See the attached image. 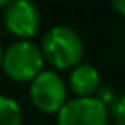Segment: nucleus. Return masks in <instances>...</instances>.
<instances>
[{"mask_svg": "<svg viewBox=\"0 0 125 125\" xmlns=\"http://www.w3.org/2000/svg\"><path fill=\"white\" fill-rule=\"evenodd\" d=\"M94 98H96L101 104H104L106 108H110L111 103H113L115 98H116V93H115V89L110 87V86H99V89H98V93L94 94Z\"/></svg>", "mask_w": 125, "mask_h": 125, "instance_id": "1a4fd4ad", "label": "nucleus"}, {"mask_svg": "<svg viewBox=\"0 0 125 125\" xmlns=\"http://www.w3.org/2000/svg\"><path fill=\"white\" fill-rule=\"evenodd\" d=\"M69 86L57 70H43L29 82L33 106L45 115H57L69 101Z\"/></svg>", "mask_w": 125, "mask_h": 125, "instance_id": "7ed1b4c3", "label": "nucleus"}, {"mask_svg": "<svg viewBox=\"0 0 125 125\" xmlns=\"http://www.w3.org/2000/svg\"><path fill=\"white\" fill-rule=\"evenodd\" d=\"M43 58L57 70L74 69L82 63L84 58V41L77 31L69 26L57 24L45 31L40 43Z\"/></svg>", "mask_w": 125, "mask_h": 125, "instance_id": "f257e3e1", "label": "nucleus"}, {"mask_svg": "<svg viewBox=\"0 0 125 125\" xmlns=\"http://www.w3.org/2000/svg\"><path fill=\"white\" fill-rule=\"evenodd\" d=\"M108 113L111 118V125H125V93L116 94L115 101L108 108Z\"/></svg>", "mask_w": 125, "mask_h": 125, "instance_id": "6e6552de", "label": "nucleus"}, {"mask_svg": "<svg viewBox=\"0 0 125 125\" xmlns=\"http://www.w3.org/2000/svg\"><path fill=\"white\" fill-rule=\"evenodd\" d=\"M45 58L40 45L29 40H17L4 50L2 70L14 82H31L43 72Z\"/></svg>", "mask_w": 125, "mask_h": 125, "instance_id": "f03ea898", "label": "nucleus"}, {"mask_svg": "<svg viewBox=\"0 0 125 125\" xmlns=\"http://www.w3.org/2000/svg\"><path fill=\"white\" fill-rule=\"evenodd\" d=\"M4 28L17 40H31L41 29V10L29 0H12L2 10Z\"/></svg>", "mask_w": 125, "mask_h": 125, "instance_id": "20e7f679", "label": "nucleus"}, {"mask_svg": "<svg viewBox=\"0 0 125 125\" xmlns=\"http://www.w3.org/2000/svg\"><path fill=\"white\" fill-rule=\"evenodd\" d=\"M0 125H22L21 104L7 94H0Z\"/></svg>", "mask_w": 125, "mask_h": 125, "instance_id": "0eeeda50", "label": "nucleus"}, {"mask_svg": "<svg viewBox=\"0 0 125 125\" xmlns=\"http://www.w3.org/2000/svg\"><path fill=\"white\" fill-rule=\"evenodd\" d=\"M110 113L96 98H72L57 113L58 125H108Z\"/></svg>", "mask_w": 125, "mask_h": 125, "instance_id": "39448f33", "label": "nucleus"}, {"mask_svg": "<svg viewBox=\"0 0 125 125\" xmlns=\"http://www.w3.org/2000/svg\"><path fill=\"white\" fill-rule=\"evenodd\" d=\"M2 60H4V48H2V43H0V69H2Z\"/></svg>", "mask_w": 125, "mask_h": 125, "instance_id": "9b49d317", "label": "nucleus"}, {"mask_svg": "<svg viewBox=\"0 0 125 125\" xmlns=\"http://www.w3.org/2000/svg\"><path fill=\"white\" fill-rule=\"evenodd\" d=\"M111 7L116 14L125 17V0H111Z\"/></svg>", "mask_w": 125, "mask_h": 125, "instance_id": "9d476101", "label": "nucleus"}, {"mask_svg": "<svg viewBox=\"0 0 125 125\" xmlns=\"http://www.w3.org/2000/svg\"><path fill=\"white\" fill-rule=\"evenodd\" d=\"M7 4H9V2H7V0H0V9H2V10H4V9L7 7Z\"/></svg>", "mask_w": 125, "mask_h": 125, "instance_id": "f8f14e48", "label": "nucleus"}, {"mask_svg": "<svg viewBox=\"0 0 125 125\" xmlns=\"http://www.w3.org/2000/svg\"><path fill=\"white\" fill-rule=\"evenodd\" d=\"M67 86L75 98H94L101 86V75L93 63L82 62L70 70Z\"/></svg>", "mask_w": 125, "mask_h": 125, "instance_id": "423d86ee", "label": "nucleus"}]
</instances>
